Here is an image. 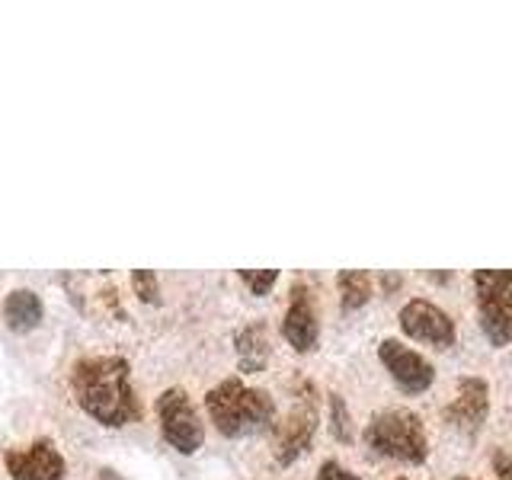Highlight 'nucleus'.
Here are the masks:
<instances>
[{"label": "nucleus", "instance_id": "4be33fe9", "mask_svg": "<svg viewBox=\"0 0 512 480\" xmlns=\"http://www.w3.org/2000/svg\"><path fill=\"white\" fill-rule=\"evenodd\" d=\"M400 480H404V477H400Z\"/></svg>", "mask_w": 512, "mask_h": 480}, {"label": "nucleus", "instance_id": "20e7f679", "mask_svg": "<svg viewBox=\"0 0 512 480\" xmlns=\"http://www.w3.org/2000/svg\"><path fill=\"white\" fill-rule=\"evenodd\" d=\"M474 292L480 327L493 346L512 343V269H477Z\"/></svg>", "mask_w": 512, "mask_h": 480}, {"label": "nucleus", "instance_id": "f03ea898", "mask_svg": "<svg viewBox=\"0 0 512 480\" xmlns=\"http://www.w3.org/2000/svg\"><path fill=\"white\" fill-rule=\"evenodd\" d=\"M205 407L218 432L228 439L256 436V432H266L276 423V404H272V397L263 388H247L240 378H228L218 388L208 391Z\"/></svg>", "mask_w": 512, "mask_h": 480}, {"label": "nucleus", "instance_id": "9d476101", "mask_svg": "<svg viewBox=\"0 0 512 480\" xmlns=\"http://www.w3.org/2000/svg\"><path fill=\"white\" fill-rule=\"evenodd\" d=\"M317 311H314V298L308 285H295L292 288V304H288L285 320H282V336L288 340V346L298 352H311L317 346Z\"/></svg>", "mask_w": 512, "mask_h": 480}, {"label": "nucleus", "instance_id": "2eb2a0df", "mask_svg": "<svg viewBox=\"0 0 512 480\" xmlns=\"http://www.w3.org/2000/svg\"><path fill=\"white\" fill-rule=\"evenodd\" d=\"M330 429H333V436L340 439V442H349L352 439V426H349V413H346V404H343V397L340 394H330Z\"/></svg>", "mask_w": 512, "mask_h": 480}, {"label": "nucleus", "instance_id": "dca6fc26", "mask_svg": "<svg viewBox=\"0 0 512 480\" xmlns=\"http://www.w3.org/2000/svg\"><path fill=\"white\" fill-rule=\"evenodd\" d=\"M132 285H135V295L148 304H160V288H157V276L151 269H135L132 272Z\"/></svg>", "mask_w": 512, "mask_h": 480}, {"label": "nucleus", "instance_id": "ddd939ff", "mask_svg": "<svg viewBox=\"0 0 512 480\" xmlns=\"http://www.w3.org/2000/svg\"><path fill=\"white\" fill-rule=\"evenodd\" d=\"M240 372H263L269 362V333L266 324H250L237 333Z\"/></svg>", "mask_w": 512, "mask_h": 480}, {"label": "nucleus", "instance_id": "f257e3e1", "mask_svg": "<svg viewBox=\"0 0 512 480\" xmlns=\"http://www.w3.org/2000/svg\"><path fill=\"white\" fill-rule=\"evenodd\" d=\"M71 388L87 416L103 426H125L138 420V400L132 391V372L119 356H90L74 365Z\"/></svg>", "mask_w": 512, "mask_h": 480}, {"label": "nucleus", "instance_id": "4468645a", "mask_svg": "<svg viewBox=\"0 0 512 480\" xmlns=\"http://www.w3.org/2000/svg\"><path fill=\"white\" fill-rule=\"evenodd\" d=\"M336 285H340V301L343 311H356L362 304L372 298V276L362 269H346L336 276Z\"/></svg>", "mask_w": 512, "mask_h": 480}, {"label": "nucleus", "instance_id": "423d86ee", "mask_svg": "<svg viewBox=\"0 0 512 480\" xmlns=\"http://www.w3.org/2000/svg\"><path fill=\"white\" fill-rule=\"evenodd\" d=\"M314 429H317V400H314L311 384H304V394L295 397L292 410H288V416L276 426V458H279V464H292L301 452H308V445L314 439Z\"/></svg>", "mask_w": 512, "mask_h": 480}, {"label": "nucleus", "instance_id": "39448f33", "mask_svg": "<svg viewBox=\"0 0 512 480\" xmlns=\"http://www.w3.org/2000/svg\"><path fill=\"white\" fill-rule=\"evenodd\" d=\"M157 420H160V429H164V439L176 448V452L192 455L202 448L205 426L183 388H167L157 397Z\"/></svg>", "mask_w": 512, "mask_h": 480}, {"label": "nucleus", "instance_id": "1a4fd4ad", "mask_svg": "<svg viewBox=\"0 0 512 480\" xmlns=\"http://www.w3.org/2000/svg\"><path fill=\"white\" fill-rule=\"evenodd\" d=\"M4 461L13 480H64V458L52 439H39L29 448H10Z\"/></svg>", "mask_w": 512, "mask_h": 480}, {"label": "nucleus", "instance_id": "f3484780", "mask_svg": "<svg viewBox=\"0 0 512 480\" xmlns=\"http://www.w3.org/2000/svg\"><path fill=\"white\" fill-rule=\"evenodd\" d=\"M240 279H244L250 285V292L253 295H266L272 285H276L279 279V269H260V272H253V269H240Z\"/></svg>", "mask_w": 512, "mask_h": 480}, {"label": "nucleus", "instance_id": "7ed1b4c3", "mask_svg": "<svg viewBox=\"0 0 512 480\" xmlns=\"http://www.w3.org/2000/svg\"><path fill=\"white\" fill-rule=\"evenodd\" d=\"M365 445L375 455L404 461V464H423L429 455L426 429L420 416L410 410H384L375 413L372 423L365 426Z\"/></svg>", "mask_w": 512, "mask_h": 480}, {"label": "nucleus", "instance_id": "412c9836", "mask_svg": "<svg viewBox=\"0 0 512 480\" xmlns=\"http://www.w3.org/2000/svg\"><path fill=\"white\" fill-rule=\"evenodd\" d=\"M452 480H474V477H452Z\"/></svg>", "mask_w": 512, "mask_h": 480}, {"label": "nucleus", "instance_id": "6ab92c4d", "mask_svg": "<svg viewBox=\"0 0 512 480\" xmlns=\"http://www.w3.org/2000/svg\"><path fill=\"white\" fill-rule=\"evenodd\" d=\"M493 471L500 480H512V455H506L503 448H496L493 452Z\"/></svg>", "mask_w": 512, "mask_h": 480}, {"label": "nucleus", "instance_id": "0eeeda50", "mask_svg": "<svg viewBox=\"0 0 512 480\" xmlns=\"http://www.w3.org/2000/svg\"><path fill=\"white\" fill-rule=\"evenodd\" d=\"M400 330H404L410 340H420L439 349L455 343V320L448 317L439 304H432L426 298H413L400 308Z\"/></svg>", "mask_w": 512, "mask_h": 480}, {"label": "nucleus", "instance_id": "6e6552de", "mask_svg": "<svg viewBox=\"0 0 512 480\" xmlns=\"http://www.w3.org/2000/svg\"><path fill=\"white\" fill-rule=\"evenodd\" d=\"M378 359L384 362V368H388L391 378L397 381V388L404 394H423L432 388V381H436V368H432L420 352L404 346L400 340H384L378 346Z\"/></svg>", "mask_w": 512, "mask_h": 480}, {"label": "nucleus", "instance_id": "9b49d317", "mask_svg": "<svg viewBox=\"0 0 512 480\" xmlns=\"http://www.w3.org/2000/svg\"><path fill=\"white\" fill-rule=\"evenodd\" d=\"M490 410V388L484 378H461L458 397L448 404L445 420L461 432H477Z\"/></svg>", "mask_w": 512, "mask_h": 480}, {"label": "nucleus", "instance_id": "f8f14e48", "mask_svg": "<svg viewBox=\"0 0 512 480\" xmlns=\"http://www.w3.org/2000/svg\"><path fill=\"white\" fill-rule=\"evenodd\" d=\"M4 324L13 330V333H29L42 324V298L32 292V288H13V292L4 298Z\"/></svg>", "mask_w": 512, "mask_h": 480}, {"label": "nucleus", "instance_id": "aec40b11", "mask_svg": "<svg viewBox=\"0 0 512 480\" xmlns=\"http://www.w3.org/2000/svg\"><path fill=\"white\" fill-rule=\"evenodd\" d=\"M100 480H125V477H119L116 471H109V468H103V471H100Z\"/></svg>", "mask_w": 512, "mask_h": 480}, {"label": "nucleus", "instance_id": "a211bd4d", "mask_svg": "<svg viewBox=\"0 0 512 480\" xmlns=\"http://www.w3.org/2000/svg\"><path fill=\"white\" fill-rule=\"evenodd\" d=\"M317 480H359L352 471H346L340 461H324L317 471Z\"/></svg>", "mask_w": 512, "mask_h": 480}]
</instances>
